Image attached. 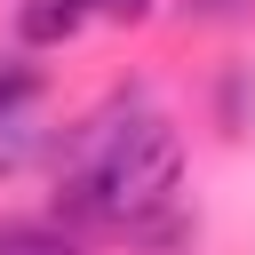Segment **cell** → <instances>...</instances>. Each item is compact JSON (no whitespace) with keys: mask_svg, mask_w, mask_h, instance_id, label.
Segmentation results:
<instances>
[{"mask_svg":"<svg viewBox=\"0 0 255 255\" xmlns=\"http://www.w3.org/2000/svg\"><path fill=\"white\" fill-rule=\"evenodd\" d=\"M112 239H128V255H191V247H199V215H191L183 199H159V207L128 215Z\"/></svg>","mask_w":255,"mask_h":255,"instance_id":"6da1fadb","label":"cell"},{"mask_svg":"<svg viewBox=\"0 0 255 255\" xmlns=\"http://www.w3.org/2000/svg\"><path fill=\"white\" fill-rule=\"evenodd\" d=\"M88 24H96L88 0H16V40L24 48H72Z\"/></svg>","mask_w":255,"mask_h":255,"instance_id":"7a4b0ae2","label":"cell"},{"mask_svg":"<svg viewBox=\"0 0 255 255\" xmlns=\"http://www.w3.org/2000/svg\"><path fill=\"white\" fill-rule=\"evenodd\" d=\"M0 255H88V231L64 215H0Z\"/></svg>","mask_w":255,"mask_h":255,"instance_id":"3957f363","label":"cell"},{"mask_svg":"<svg viewBox=\"0 0 255 255\" xmlns=\"http://www.w3.org/2000/svg\"><path fill=\"white\" fill-rule=\"evenodd\" d=\"M215 128L223 135H247L255 128V64H239V56L215 72Z\"/></svg>","mask_w":255,"mask_h":255,"instance_id":"277c9868","label":"cell"},{"mask_svg":"<svg viewBox=\"0 0 255 255\" xmlns=\"http://www.w3.org/2000/svg\"><path fill=\"white\" fill-rule=\"evenodd\" d=\"M40 143H48V135H40V120H32V112H0V183H8V175H24V167L40 159Z\"/></svg>","mask_w":255,"mask_h":255,"instance_id":"5b68a950","label":"cell"},{"mask_svg":"<svg viewBox=\"0 0 255 255\" xmlns=\"http://www.w3.org/2000/svg\"><path fill=\"white\" fill-rule=\"evenodd\" d=\"M40 88H48V72H40V64H24V56L8 48V56H0V112H32V104H40Z\"/></svg>","mask_w":255,"mask_h":255,"instance_id":"8992f818","label":"cell"},{"mask_svg":"<svg viewBox=\"0 0 255 255\" xmlns=\"http://www.w3.org/2000/svg\"><path fill=\"white\" fill-rule=\"evenodd\" d=\"M183 24H255V0H175Z\"/></svg>","mask_w":255,"mask_h":255,"instance_id":"52a82bcc","label":"cell"},{"mask_svg":"<svg viewBox=\"0 0 255 255\" xmlns=\"http://www.w3.org/2000/svg\"><path fill=\"white\" fill-rule=\"evenodd\" d=\"M88 8H96L104 24H128V32H135V24H151V8H159V0H88Z\"/></svg>","mask_w":255,"mask_h":255,"instance_id":"ba28073f","label":"cell"}]
</instances>
